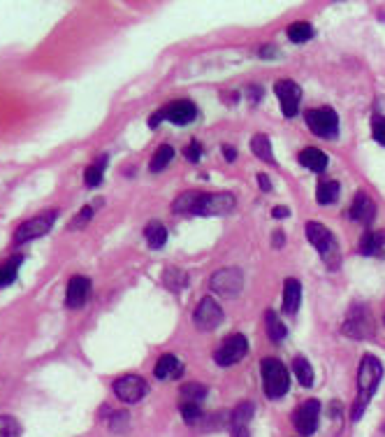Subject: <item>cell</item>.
Wrapping results in <instances>:
<instances>
[{
  "label": "cell",
  "instance_id": "cell-1",
  "mask_svg": "<svg viewBox=\"0 0 385 437\" xmlns=\"http://www.w3.org/2000/svg\"><path fill=\"white\" fill-rule=\"evenodd\" d=\"M381 379H383V363L376 356H364L360 361V372H357V389H360V393H357L355 409H353L355 421L362 416L367 405H369V400L376 393V389H379Z\"/></svg>",
  "mask_w": 385,
  "mask_h": 437
},
{
  "label": "cell",
  "instance_id": "cell-2",
  "mask_svg": "<svg viewBox=\"0 0 385 437\" xmlns=\"http://www.w3.org/2000/svg\"><path fill=\"white\" fill-rule=\"evenodd\" d=\"M262 370V384H265V396L267 398H281L286 391L291 389V374H288L286 365L278 358H262L260 363Z\"/></svg>",
  "mask_w": 385,
  "mask_h": 437
},
{
  "label": "cell",
  "instance_id": "cell-3",
  "mask_svg": "<svg viewBox=\"0 0 385 437\" xmlns=\"http://www.w3.org/2000/svg\"><path fill=\"white\" fill-rule=\"evenodd\" d=\"M306 238H309V242L320 251L322 260L330 265V268H337L339 265V249H337V240L335 235H332L325 226L322 223H316V221H309L306 223Z\"/></svg>",
  "mask_w": 385,
  "mask_h": 437
},
{
  "label": "cell",
  "instance_id": "cell-4",
  "mask_svg": "<svg viewBox=\"0 0 385 437\" xmlns=\"http://www.w3.org/2000/svg\"><path fill=\"white\" fill-rule=\"evenodd\" d=\"M344 335L353 337V339H372L374 337V319L369 310L364 307V305H353L351 312L346 314V321L344 326Z\"/></svg>",
  "mask_w": 385,
  "mask_h": 437
},
{
  "label": "cell",
  "instance_id": "cell-5",
  "mask_svg": "<svg viewBox=\"0 0 385 437\" xmlns=\"http://www.w3.org/2000/svg\"><path fill=\"white\" fill-rule=\"evenodd\" d=\"M306 126L311 128L313 135L332 139L339 133V117L332 107H313L306 112Z\"/></svg>",
  "mask_w": 385,
  "mask_h": 437
},
{
  "label": "cell",
  "instance_id": "cell-6",
  "mask_svg": "<svg viewBox=\"0 0 385 437\" xmlns=\"http://www.w3.org/2000/svg\"><path fill=\"white\" fill-rule=\"evenodd\" d=\"M58 212L56 209H51V212H45V214H38L28 218V221H23L19 228L14 231V242L16 244H26L31 240H38L42 235H47L51 228H54V221H56Z\"/></svg>",
  "mask_w": 385,
  "mask_h": 437
},
{
  "label": "cell",
  "instance_id": "cell-7",
  "mask_svg": "<svg viewBox=\"0 0 385 437\" xmlns=\"http://www.w3.org/2000/svg\"><path fill=\"white\" fill-rule=\"evenodd\" d=\"M209 286H212V291H216L218 295H223V298H234V295H239L244 288V275L237 268H223L212 275Z\"/></svg>",
  "mask_w": 385,
  "mask_h": 437
},
{
  "label": "cell",
  "instance_id": "cell-8",
  "mask_svg": "<svg viewBox=\"0 0 385 437\" xmlns=\"http://www.w3.org/2000/svg\"><path fill=\"white\" fill-rule=\"evenodd\" d=\"M246 352H249L246 337L239 335V333H234L230 337H225L223 344L216 349L214 361L218 365H234V363H239L244 356H246Z\"/></svg>",
  "mask_w": 385,
  "mask_h": 437
},
{
  "label": "cell",
  "instance_id": "cell-9",
  "mask_svg": "<svg viewBox=\"0 0 385 437\" xmlns=\"http://www.w3.org/2000/svg\"><path fill=\"white\" fill-rule=\"evenodd\" d=\"M146 391L148 384L137 374H124V377L114 381V393H116L121 403H139L146 396Z\"/></svg>",
  "mask_w": 385,
  "mask_h": 437
},
{
  "label": "cell",
  "instance_id": "cell-10",
  "mask_svg": "<svg viewBox=\"0 0 385 437\" xmlns=\"http://www.w3.org/2000/svg\"><path fill=\"white\" fill-rule=\"evenodd\" d=\"M192 321H195V326H197L200 330H205V333L218 328V326L223 323V310H221V305H218V302L212 298V295H207V298H202V302L197 305Z\"/></svg>",
  "mask_w": 385,
  "mask_h": 437
},
{
  "label": "cell",
  "instance_id": "cell-11",
  "mask_svg": "<svg viewBox=\"0 0 385 437\" xmlns=\"http://www.w3.org/2000/svg\"><path fill=\"white\" fill-rule=\"evenodd\" d=\"M234 203H237V200H234L232 194H202L195 214H200V216H221V214L232 212Z\"/></svg>",
  "mask_w": 385,
  "mask_h": 437
},
{
  "label": "cell",
  "instance_id": "cell-12",
  "mask_svg": "<svg viewBox=\"0 0 385 437\" xmlns=\"http://www.w3.org/2000/svg\"><path fill=\"white\" fill-rule=\"evenodd\" d=\"M318 418H320V403L318 400H306V403H302L295 409L293 423L300 435H313L318 428Z\"/></svg>",
  "mask_w": 385,
  "mask_h": 437
},
{
  "label": "cell",
  "instance_id": "cell-13",
  "mask_svg": "<svg viewBox=\"0 0 385 437\" xmlns=\"http://www.w3.org/2000/svg\"><path fill=\"white\" fill-rule=\"evenodd\" d=\"M274 91L281 100V110L286 117H295L297 110H300V100H302V89L300 84H295L293 80H278Z\"/></svg>",
  "mask_w": 385,
  "mask_h": 437
},
{
  "label": "cell",
  "instance_id": "cell-14",
  "mask_svg": "<svg viewBox=\"0 0 385 437\" xmlns=\"http://www.w3.org/2000/svg\"><path fill=\"white\" fill-rule=\"evenodd\" d=\"M91 295V279L84 275H75L67 282V291H65V305L70 310H80L82 305L89 300Z\"/></svg>",
  "mask_w": 385,
  "mask_h": 437
},
{
  "label": "cell",
  "instance_id": "cell-15",
  "mask_svg": "<svg viewBox=\"0 0 385 437\" xmlns=\"http://www.w3.org/2000/svg\"><path fill=\"white\" fill-rule=\"evenodd\" d=\"M161 115L165 121H172V124H177V126H186L197 117V107L190 100H174L168 107L161 110Z\"/></svg>",
  "mask_w": 385,
  "mask_h": 437
},
{
  "label": "cell",
  "instance_id": "cell-16",
  "mask_svg": "<svg viewBox=\"0 0 385 437\" xmlns=\"http://www.w3.org/2000/svg\"><path fill=\"white\" fill-rule=\"evenodd\" d=\"M351 218L357 223H372L374 221V216H376V205H374V200L367 196V194H357L355 200H353V205H351Z\"/></svg>",
  "mask_w": 385,
  "mask_h": 437
},
{
  "label": "cell",
  "instance_id": "cell-17",
  "mask_svg": "<svg viewBox=\"0 0 385 437\" xmlns=\"http://www.w3.org/2000/svg\"><path fill=\"white\" fill-rule=\"evenodd\" d=\"M183 372V365L177 356H172V354H165L161 356L158 361H156V368H153V374L158 379H174V377H179V374Z\"/></svg>",
  "mask_w": 385,
  "mask_h": 437
},
{
  "label": "cell",
  "instance_id": "cell-18",
  "mask_svg": "<svg viewBox=\"0 0 385 437\" xmlns=\"http://www.w3.org/2000/svg\"><path fill=\"white\" fill-rule=\"evenodd\" d=\"M300 298H302V286L297 279H286L283 284V312L286 314H295L300 307Z\"/></svg>",
  "mask_w": 385,
  "mask_h": 437
},
{
  "label": "cell",
  "instance_id": "cell-19",
  "mask_svg": "<svg viewBox=\"0 0 385 437\" xmlns=\"http://www.w3.org/2000/svg\"><path fill=\"white\" fill-rule=\"evenodd\" d=\"M200 198H202V194H200V191H186V194H181V196L172 203V212H174V214H195Z\"/></svg>",
  "mask_w": 385,
  "mask_h": 437
},
{
  "label": "cell",
  "instance_id": "cell-20",
  "mask_svg": "<svg viewBox=\"0 0 385 437\" xmlns=\"http://www.w3.org/2000/svg\"><path fill=\"white\" fill-rule=\"evenodd\" d=\"M144 238L151 249H161L165 247V242H168V228H165L161 221H148L144 228Z\"/></svg>",
  "mask_w": 385,
  "mask_h": 437
},
{
  "label": "cell",
  "instance_id": "cell-21",
  "mask_svg": "<svg viewBox=\"0 0 385 437\" xmlns=\"http://www.w3.org/2000/svg\"><path fill=\"white\" fill-rule=\"evenodd\" d=\"M300 163L311 172H322L327 168V156L320 149H304L300 152Z\"/></svg>",
  "mask_w": 385,
  "mask_h": 437
},
{
  "label": "cell",
  "instance_id": "cell-22",
  "mask_svg": "<svg viewBox=\"0 0 385 437\" xmlns=\"http://www.w3.org/2000/svg\"><path fill=\"white\" fill-rule=\"evenodd\" d=\"M383 249H385L383 233H364L360 238V253H364V256H379Z\"/></svg>",
  "mask_w": 385,
  "mask_h": 437
},
{
  "label": "cell",
  "instance_id": "cell-23",
  "mask_svg": "<svg viewBox=\"0 0 385 437\" xmlns=\"http://www.w3.org/2000/svg\"><path fill=\"white\" fill-rule=\"evenodd\" d=\"M21 263H23V256H10L3 265H0V288L10 286L14 282L16 275H19Z\"/></svg>",
  "mask_w": 385,
  "mask_h": 437
},
{
  "label": "cell",
  "instance_id": "cell-24",
  "mask_svg": "<svg viewBox=\"0 0 385 437\" xmlns=\"http://www.w3.org/2000/svg\"><path fill=\"white\" fill-rule=\"evenodd\" d=\"M339 198V181L335 179H322L316 189V200L320 205H335Z\"/></svg>",
  "mask_w": 385,
  "mask_h": 437
},
{
  "label": "cell",
  "instance_id": "cell-25",
  "mask_svg": "<svg viewBox=\"0 0 385 437\" xmlns=\"http://www.w3.org/2000/svg\"><path fill=\"white\" fill-rule=\"evenodd\" d=\"M251 152L258 156V159L274 163V154H272V142H269L267 135H253L251 137Z\"/></svg>",
  "mask_w": 385,
  "mask_h": 437
},
{
  "label": "cell",
  "instance_id": "cell-26",
  "mask_svg": "<svg viewBox=\"0 0 385 437\" xmlns=\"http://www.w3.org/2000/svg\"><path fill=\"white\" fill-rule=\"evenodd\" d=\"M288 38H291V42H295V45H302V42H309L313 38V28L311 23L306 21H295L288 26Z\"/></svg>",
  "mask_w": 385,
  "mask_h": 437
},
{
  "label": "cell",
  "instance_id": "cell-27",
  "mask_svg": "<svg viewBox=\"0 0 385 437\" xmlns=\"http://www.w3.org/2000/svg\"><path fill=\"white\" fill-rule=\"evenodd\" d=\"M265 323H267V335L269 339H274V342H281V339L286 337V326L281 323V319H278V314L267 310L265 312Z\"/></svg>",
  "mask_w": 385,
  "mask_h": 437
},
{
  "label": "cell",
  "instance_id": "cell-28",
  "mask_svg": "<svg viewBox=\"0 0 385 437\" xmlns=\"http://www.w3.org/2000/svg\"><path fill=\"white\" fill-rule=\"evenodd\" d=\"M104 168H107V156H100V159L95 161V163L91 165V168L84 172V181H86V186H91V189L100 186Z\"/></svg>",
  "mask_w": 385,
  "mask_h": 437
},
{
  "label": "cell",
  "instance_id": "cell-29",
  "mask_svg": "<svg viewBox=\"0 0 385 437\" xmlns=\"http://www.w3.org/2000/svg\"><path fill=\"white\" fill-rule=\"evenodd\" d=\"M293 372H295V377L300 379L302 386L309 389L311 384H313V370H311V365H309L306 358H302V356L295 358V361H293Z\"/></svg>",
  "mask_w": 385,
  "mask_h": 437
},
{
  "label": "cell",
  "instance_id": "cell-30",
  "mask_svg": "<svg viewBox=\"0 0 385 437\" xmlns=\"http://www.w3.org/2000/svg\"><path fill=\"white\" fill-rule=\"evenodd\" d=\"M163 282H165V286H168V288H172V291H179V288H183V286L188 284V277L179 268H168V270H165Z\"/></svg>",
  "mask_w": 385,
  "mask_h": 437
},
{
  "label": "cell",
  "instance_id": "cell-31",
  "mask_svg": "<svg viewBox=\"0 0 385 437\" xmlns=\"http://www.w3.org/2000/svg\"><path fill=\"white\" fill-rule=\"evenodd\" d=\"M253 412H256V405L253 403H242L232 409V426H249V421L253 418Z\"/></svg>",
  "mask_w": 385,
  "mask_h": 437
},
{
  "label": "cell",
  "instance_id": "cell-32",
  "mask_svg": "<svg viewBox=\"0 0 385 437\" xmlns=\"http://www.w3.org/2000/svg\"><path fill=\"white\" fill-rule=\"evenodd\" d=\"M174 159V149L170 144H163L158 152L153 154V159H151V172H158L163 168H168V163Z\"/></svg>",
  "mask_w": 385,
  "mask_h": 437
},
{
  "label": "cell",
  "instance_id": "cell-33",
  "mask_svg": "<svg viewBox=\"0 0 385 437\" xmlns=\"http://www.w3.org/2000/svg\"><path fill=\"white\" fill-rule=\"evenodd\" d=\"M207 396V386H202V384H186V386L181 389V398L183 403H195L197 400H202Z\"/></svg>",
  "mask_w": 385,
  "mask_h": 437
},
{
  "label": "cell",
  "instance_id": "cell-34",
  "mask_svg": "<svg viewBox=\"0 0 385 437\" xmlns=\"http://www.w3.org/2000/svg\"><path fill=\"white\" fill-rule=\"evenodd\" d=\"M0 437H21V423L14 416H0Z\"/></svg>",
  "mask_w": 385,
  "mask_h": 437
},
{
  "label": "cell",
  "instance_id": "cell-35",
  "mask_svg": "<svg viewBox=\"0 0 385 437\" xmlns=\"http://www.w3.org/2000/svg\"><path fill=\"white\" fill-rule=\"evenodd\" d=\"M181 416H183V421H186V423H192V421H197V418L202 416V409H200L195 403H183L181 405Z\"/></svg>",
  "mask_w": 385,
  "mask_h": 437
},
{
  "label": "cell",
  "instance_id": "cell-36",
  "mask_svg": "<svg viewBox=\"0 0 385 437\" xmlns=\"http://www.w3.org/2000/svg\"><path fill=\"white\" fill-rule=\"evenodd\" d=\"M91 216H93V207H84L82 212L72 218V223H70V228H72V231H80V228H84V226H89Z\"/></svg>",
  "mask_w": 385,
  "mask_h": 437
},
{
  "label": "cell",
  "instance_id": "cell-37",
  "mask_svg": "<svg viewBox=\"0 0 385 437\" xmlns=\"http://www.w3.org/2000/svg\"><path fill=\"white\" fill-rule=\"evenodd\" d=\"M372 133H374L376 142L385 147V117H374V121H372Z\"/></svg>",
  "mask_w": 385,
  "mask_h": 437
},
{
  "label": "cell",
  "instance_id": "cell-38",
  "mask_svg": "<svg viewBox=\"0 0 385 437\" xmlns=\"http://www.w3.org/2000/svg\"><path fill=\"white\" fill-rule=\"evenodd\" d=\"M183 154H186V159H188L190 163H197L200 159H202V147H200L197 142H190Z\"/></svg>",
  "mask_w": 385,
  "mask_h": 437
},
{
  "label": "cell",
  "instance_id": "cell-39",
  "mask_svg": "<svg viewBox=\"0 0 385 437\" xmlns=\"http://www.w3.org/2000/svg\"><path fill=\"white\" fill-rule=\"evenodd\" d=\"M126 423H128V414L126 412L114 414V418H112V428H114V431H121V426L126 428Z\"/></svg>",
  "mask_w": 385,
  "mask_h": 437
},
{
  "label": "cell",
  "instance_id": "cell-40",
  "mask_svg": "<svg viewBox=\"0 0 385 437\" xmlns=\"http://www.w3.org/2000/svg\"><path fill=\"white\" fill-rule=\"evenodd\" d=\"M223 154H225V161H230V163L237 159V149L230 147V144H223Z\"/></svg>",
  "mask_w": 385,
  "mask_h": 437
},
{
  "label": "cell",
  "instance_id": "cell-41",
  "mask_svg": "<svg viewBox=\"0 0 385 437\" xmlns=\"http://www.w3.org/2000/svg\"><path fill=\"white\" fill-rule=\"evenodd\" d=\"M258 181H260V189H262V191H272V184H269L267 174H258Z\"/></svg>",
  "mask_w": 385,
  "mask_h": 437
},
{
  "label": "cell",
  "instance_id": "cell-42",
  "mask_svg": "<svg viewBox=\"0 0 385 437\" xmlns=\"http://www.w3.org/2000/svg\"><path fill=\"white\" fill-rule=\"evenodd\" d=\"M283 238H286V235H283L281 231H276V233L272 235V242H274V247H278V249H281V247H283V242H286Z\"/></svg>",
  "mask_w": 385,
  "mask_h": 437
},
{
  "label": "cell",
  "instance_id": "cell-43",
  "mask_svg": "<svg viewBox=\"0 0 385 437\" xmlns=\"http://www.w3.org/2000/svg\"><path fill=\"white\" fill-rule=\"evenodd\" d=\"M276 218H283V216H291V209L288 207H274V212H272Z\"/></svg>",
  "mask_w": 385,
  "mask_h": 437
},
{
  "label": "cell",
  "instance_id": "cell-44",
  "mask_svg": "<svg viewBox=\"0 0 385 437\" xmlns=\"http://www.w3.org/2000/svg\"><path fill=\"white\" fill-rule=\"evenodd\" d=\"M161 121H165V119H163V115H161V110H158V112H156V115H153L151 119H148V126H151V128H156V126H158V124H161Z\"/></svg>",
  "mask_w": 385,
  "mask_h": 437
},
{
  "label": "cell",
  "instance_id": "cell-45",
  "mask_svg": "<svg viewBox=\"0 0 385 437\" xmlns=\"http://www.w3.org/2000/svg\"><path fill=\"white\" fill-rule=\"evenodd\" d=\"M249 95H251V100H253V102H258V100H260V95H262L260 86H256V89H249Z\"/></svg>",
  "mask_w": 385,
  "mask_h": 437
},
{
  "label": "cell",
  "instance_id": "cell-46",
  "mask_svg": "<svg viewBox=\"0 0 385 437\" xmlns=\"http://www.w3.org/2000/svg\"><path fill=\"white\" fill-rule=\"evenodd\" d=\"M274 51H276L274 47H262V54L260 56L262 58H269V56H274Z\"/></svg>",
  "mask_w": 385,
  "mask_h": 437
}]
</instances>
